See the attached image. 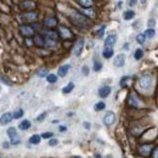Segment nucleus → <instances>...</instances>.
I'll use <instances>...</instances> for the list:
<instances>
[{
	"label": "nucleus",
	"mask_w": 158,
	"mask_h": 158,
	"mask_svg": "<svg viewBox=\"0 0 158 158\" xmlns=\"http://www.w3.org/2000/svg\"><path fill=\"white\" fill-rule=\"evenodd\" d=\"M69 21L73 26H75L78 28H88L90 26V20L78 11H74L69 15Z\"/></svg>",
	"instance_id": "nucleus-1"
},
{
	"label": "nucleus",
	"mask_w": 158,
	"mask_h": 158,
	"mask_svg": "<svg viewBox=\"0 0 158 158\" xmlns=\"http://www.w3.org/2000/svg\"><path fill=\"white\" fill-rule=\"evenodd\" d=\"M152 85H153V77L152 74L150 73H145L140 77L139 79V86L145 90V91H148L152 89Z\"/></svg>",
	"instance_id": "nucleus-2"
},
{
	"label": "nucleus",
	"mask_w": 158,
	"mask_h": 158,
	"mask_svg": "<svg viewBox=\"0 0 158 158\" xmlns=\"http://www.w3.org/2000/svg\"><path fill=\"white\" fill-rule=\"evenodd\" d=\"M153 148H154V146H153L152 142H142V143L139 145V147H138V153L141 157L146 158V157H150L152 154Z\"/></svg>",
	"instance_id": "nucleus-3"
},
{
	"label": "nucleus",
	"mask_w": 158,
	"mask_h": 158,
	"mask_svg": "<svg viewBox=\"0 0 158 158\" xmlns=\"http://www.w3.org/2000/svg\"><path fill=\"white\" fill-rule=\"evenodd\" d=\"M128 105L133 108H141L143 106L141 99L139 97V95L136 93H130V95L128 97Z\"/></svg>",
	"instance_id": "nucleus-4"
},
{
	"label": "nucleus",
	"mask_w": 158,
	"mask_h": 158,
	"mask_svg": "<svg viewBox=\"0 0 158 158\" xmlns=\"http://www.w3.org/2000/svg\"><path fill=\"white\" fill-rule=\"evenodd\" d=\"M20 33L24 38H32L35 34V31L33 29V27L31 24H22L20 27Z\"/></svg>",
	"instance_id": "nucleus-5"
},
{
	"label": "nucleus",
	"mask_w": 158,
	"mask_h": 158,
	"mask_svg": "<svg viewBox=\"0 0 158 158\" xmlns=\"http://www.w3.org/2000/svg\"><path fill=\"white\" fill-rule=\"evenodd\" d=\"M32 40H33V44H34L37 48H45V38H44L43 34L35 33V34L32 37Z\"/></svg>",
	"instance_id": "nucleus-6"
},
{
	"label": "nucleus",
	"mask_w": 158,
	"mask_h": 158,
	"mask_svg": "<svg viewBox=\"0 0 158 158\" xmlns=\"http://www.w3.org/2000/svg\"><path fill=\"white\" fill-rule=\"evenodd\" d=\"M84 39L80 38V39H78V40L75 42L74 46H73V55L74 56H80L82 55V52H83V49H84Z\"/></svg>",
	"instance_id": "nucleus-7"
},
{
	"label": "nucleus",
	"mask_w": 158,
	"mask_h": 158,
	"mask_svg": "<svg viewBox=\"0 0 158 158\" xmlns=\"http://www.w3.org/2000/svg\"><path fill=\"white\" fill-rule=\"evenodd\" d=\"M57 18L54 17V16H49V17H45L44 20V27H46L48 29H52V28H55L57 27Z\"/></svg>",
	"instance_id": "nucleus-8"
},
{
	"label": "nucleus",
	"mask_w": 158,
	"mask_h": 158,
	"mask_svg": "<svg viewBox=\"0 0 158 158\" xmlns=\"http://www.w3.org/2000/svg\"><path fill=\"white\" fill-rule=\"evenodd\" d=\"M102 122H103V124L106 125V127H111V125H113L114 122H116V114H114L113 112H111V111L107 112L106 114H105Z\"/></svg>",
	"instance_id": "nucleus-9"
},
{
	"label": "nucleus",
	"mask_w": 158,
	"mask_h": 158,
	"mask_svg": "<svg viewBox=\"0 0 158 158\" xmlns=\"http://www.w3.org/2000/svg\"><path fill=\"white\" fill-rule=\"evenodd\" d=\"M12 121H14V117H12V112H5L0 116V125H9Z\"/></svg>",
	"instance_id": "nucleus-10"
},
{
	"label": "nucleus",
	"mask_w": 158,
	"mask_h": 158,
	"mask_svg": "<svg viewBox=\"0 0 158 158\" xmlns=\"http://www.w3.org/2000/svg\"><path fill=\"white\" fill-rule=\"evenodd\" d=\"M112 93V88L110 85H102L99 88V91H97V94L101 99H106L110 96V94Z\"/></svg>",
	"instance_id": "nucleus-11"
},
{
	"label": "nucleus",
	"mask_w": 158,
	"mask_h": 158,
	"mask_svg": "<svg viewBox=\"0 0 158 158\" xmlns=\"http://www.w3.org/2000/svg\"><path fill=\"white\" fill-rule=\"evenodd\" d=\"M59 35H60L62 39H67V40L73 37L71 29L67 28V27H64V26H61V27H59Z\"/></svg>",
	"instance_id": "nucleus-12"
},
{
	"label": "nucleus",
	"mask_w": 158,
	"mask_h": 158,
	"mask_svg": "<svg viewBox=\"0 0 158 158\" xmlns=\"http://www.w3.org/2000/svg\"><path fill=\"white\" fill-rule=\"evenodd\" d=\"M22 18L26 22H35L38 20V12H35V11H27L26 14L22 15Z\"/></svg>",
	"instance_id": "nucleus-13"
},
{
	"label": "nucleus",
	"mask_w": 158,
	"mask_h": 158,
	"mask_svg": "<svg viewBox=\"0 0 158 158\" xmlns=\"http://www.w3.org/2000/svg\"><path fill=\"white\" fill-rule=\"evenodd\" d=\"M125 60H127V57H125L124 54H118L114 57V60H113V64L116 66V67L121 68V67H123V66L125 64Z\"/></svg>",
	"instance_id": "nucleus-14"
},
{
	"label": "nucleus",
	"mask_w": 158,
	"mask_h": 158,
	"mask_svg": "<svg viewBox=\"0 0 158 158\" xmlns=\"http://www.w3.org/2000/svg\"><path fill=\"white\" fill-rule=\"evenodd\" d=\"M6 135L9 136L10 141H11V140L20 139V135H18V133H17V128H15V127H10V128H7V130H6Z\"/></svg>",
	"instance_id": "nucleus-15"
},
{
	"label": "nucleus",
	"mask_w": 158,
	"mask_h": 158,
	"mask_svg": "<svg viewBox=\"0 0 158 158\" xmlns=\"http://www.w3.org/2000/svg\"><path fill=\"white\" fill-rule=\"evenodd\" d=\"M69 69H71V64H62V66H60L59 67V71H57V75L59 77H61V78H63V77H66L68 74V72H69Z\"/></svg>",
	"instance_id": "nucleus-16"
},
{
	"label": "nucleus",
	"mask_w": 158,
	"mask_h": 158,
	"mask_svg": "<svg viewBox=\"0 0 158 158\" xmlns=\"http://www.w3.org/2000/svg\"><path fill=\"white\" fill-rule=\"evenodd\" d=\"M117 35L116 34H110L107 35V38L105 39V46H108V48H113L114 44L117 43Z\"/></svg>",
	"instance_id": "nucleus-17"
},
{
	"label": "nucleus",
	"mask_w": 158,
	"mask_h": 158,
	"mask_svg": "<svg viewBox=\"0 0 158 158\" xmlns=\"http://www.w3.org/2000/svg\"><path fill=\"white\" fill-rule=\"evenodd\" d=\"M40 142H42V136L39 135V134H33L28 139V143L31 145V146H38Z\"/></svg>",
	"instance_id": "nucleus-18"
},
{
	"label": "nucleus",
	"mask_w": 158,
	"mask_h": 158,
	"mask_svg": "<svg viewBox=\"0 0 158 158\" xmlns=\"http://www.w3.org/2000/svg\"><path fill=\"white\" fill-rule=\"evenodd\" d=\"M31 128H32V123H31L29 119H23V121H21L20 124H18V129L22 130V131H27V130H29Z\"/></svg>",
	"instance_id": "nucleus-19"
},
{
	"label": "nucleus",
	"mask_w": 158,
	"mask_h": 158,
	"mask_svg": "<svg viewBox=\"0 0 158 158\" xmlns=\"http://www.w3.org/2000/svg\"><path fill=\"white\" fill-rule=\"evenodd\" d=\"M114 55V50L113 48H108V46H103V50H102V57L103 59H111L112 56Z\"/></svg>",
	"instance_id": "nucleus-20"
},
{
	"label": "nucleus",
	"mask_w": 158,
	"mask_h": 158,
	"mask_svg": "<svg viewBox=\"0 0 158 158\" xmlns=\"http://www.w3.org/2000/svg\"><path fill=\"white\" fill-rule=\"evenodd\" d=\"M78 3L83 9H91L93 5H94L93 0H78Z\"/></svg>",
	"instance_id": "nucleus-21"
},
{
	"label": "nucleus",
	"mask_w": 158,
	"mask_h": 158,
	"mask_svg": "<svg viewBox=\"0 0 158 158\" xmlns=\"http://www.w3.org/2000/svg\"><path fill=\"white\" fill-rule=\"evenodd\" d=\"M134 17H135V12L133 10L124 11V14H123V20L124 21H130V20H133Z\"/></svg>",
	"instance_id": "nucleus-22"
},
{
	"label": "nucleus",
	"mask_w": 158,
	"mask_h": 158,
	"mask_svg": "<svg viewBox=\"0 0 158 158\" xmlns=\"http://www.w3.org/2000/svg\"><path fill=\"white\" fill-rule=\"evenodd\" d=\"M57 80H59V75H57V74L49 73L48 77H46V82H48L49 84H55V83H57Z\"/></svg>",
	"instance_id": "nucleus-23"
},
{
	"label": "nucleus",
	"mask_w": 158,
	"mask_h": 158,
	"mask_svg": "<svg viewBox=\"0 0 158 158\" xmlns=\"http://www.w3.org/2000/svg\"><path fill=\"white\" fill-rule=\"evenodd\" d=\"M73 89H74V83H68L66 86H63L62 88V94H64V95H67V94H71L72 91H73Z\"/></svg>",
	"instance_id": "nucleus-24"
},
{
	"label": "nucleus",
	"mask_w": 158,
	"mask_h": 158,
	"mask_svg": "<svg viewBox=\"0 0 158 158\" xmlns=\"http://www.w3.org/2000/svg\"><path fill=\"white\" fill-rule=\"evenodd\" d=\"M82 14H83L85 17H88V18L90 20V18H93V17L95 16V11H94L93 9H83V10H82Z\"/></svg>",
	"instance_id": "nucleus-25"
},
{
	"label": "nucleus",
	"mask_w": 158,
	"mask_h": 158,
	"mask_svg": "<svg viewBox=\"0 0 158 158\" xmlns=\"http://www.w3.org/2000/svg\"><path fill=\"white\" fill-rule=\"evenodd\" d=\"M0 82L4 83V84L7 85V86H14V82H12L11 79H9L5 74H1V75H0Z\"/></svg>",
	"instance_id": "nucleus-26"
},
{
	"label": "nucleus",
	"mask_w": 158,
	"mask_h": 158,
	"mask_svg": "<svg viewBox=\"0 0 158 158\" xmlns=\"http://www.w3.org/2000/svg\"><path fill=\"white\" fill-rule=\"evenodd\" d=\"M23 116H24V111L22 108H18V110L12 112V117H14V119H21V118H23Z\"/></svg>",
	"instance_id": "nucleus-27"
},
{
	"label": "nucleus",
	"mask_w": 158,
	"mask_h": 158,
	"mask_svg": "<svg viewBox=\"0 0 158 158\" xmlns=\"http://www.w3.org/2000/svg\"><path fill=\"white\" fill-rule=\"evenodd\" d=\"M105 108H106V103H105L103 101H99L95 103V106H94V110L96 112H100V111H103Z\"/></svg>",
	"instance_id": "nucleus-28"
},
{
	"label": "nucleus",
	"mask_w": 158,
	"mask_h": 158,
	"mask_svg": "<svg viewBox=\"0 0 158 158\" xmlns=\"http://www.w3.org/2000/svg\"><path fill=\"white\" fill-rule=\"evenodd\" d=\"M143 35L146 37V39H152L154 35H156V31H154V28H148V29H146L143 32Z\"/></svg>",
	"instance_id": "nucleus-29"
},
{
	"label": "nucleus",
	"mask_w": 158,
	"mask_h": 158,
	"mask_svg": "<svg viewBox=\"0 0 158 158\" xmlns=\"http://www.w3.org/2000/svg\"><path fill=\"white\" fill-rule=\"evenodd\" d=\"M131 80H133V78H131V77H129V75H124L122 79H121V86L122 88H125L127 85H128V83H130Z\"/></svg>",
	"instance_id": "nucleus-30"
},
{
	"label": "nucleus",
	"mask_w": 158,
	"mask_h": 158,
	"mask_svg": "<svg viewBox=\"0 0 158 158\" xmlns=\"http://www.w3.org/2000/svg\"><path fill=\"white\" fill-rule=\"evenodd\" d=\"M102 68H103V64H102V62H101V61H99V60L94 61V66H93L94 72H101V69H102Z\"/></svg>",
	"instance_id": "nucleus-31"
},
{
	"label": "nucleus",
	"mask_w": 158,
	"mask_h": 158,
	"mask_svg": "<svg viewBox=\"0 0 158 158\" xmlns=\"http://www.w3.org/2000/svg\"><path fill=\"white\" fill-rule=\"evenodd\" d=\"M142 57H143V50L142 49H136L135 52H134V59L136 61H140Z\"/></svg>",
	"instance_id": "nucleus-32"
},
{
	"label": "nucleus",
	"mask_w": 158,
	"mask_h": 158,
	"mask_svg": "<svg viewBox=\"0 0 158 158\" xmlns=\"http://www.w3.org/2000/svg\"><path fill=\"white\" fill-rule=\"evenodd\" d=\"M105 31H106V24H102L101 27L95 32V35L97 37V38H102L103 37V33H105Z\"/></svg>",
	"instance_id": "nucleus-33"
},
{
	"label": "nucleus",
	"mask_w": 158,
	"mask_h": 158,
	"mask_svg": "<svg viewBox=\"0 0 158 158\" xmlns=\"http://www.w3.org/2000/svg\"><path fill=\"white\" fill-rule=\"evenodd\" d=\"M48 74H49V71H48L46 68H40V69L37 72V75H38L39 78H46Z\"/></svg>",
	"instance_id": "nucleus-34"
},
{
	"label": "nucleus",
	"mask_w": 158,
	"mask_h": 158,
	"mask_svg": "<svg viewBox=\"0 0 158 158\" xmlns=\"http://www.w3.org/2000/svg\"><path fill=\"white\" fill-rule=\"evenodd\" d=\"M40 136L44 140H50V139L54 138V133H52V131H45V133H43Z\"/></svg>",
	"instance_id": "nucleus-35"
},
{
	"label": "nucleus",
	"mask_w": 158,
	"mask_h": 158,
	"mask_svg": "<svg viewBox=\"0 0 158 158\" xmlns=\"http://www.w3.org/2000/svg\"><path fill=\"white\" fill-rule=\"evenodd\" d=\"M59 143H60V141H59V139H56V138L50 139V140H49V142H48V145H49L50 147H56Z\"/></svg>",
	"instance_id": "nucleus-36"
},
{
	"label": "nucleus",
	"mask_w": 158,
	"mask_h": 158,
	"mask_svg": "<svg viewBox=\"0 0 158 158\" xmlns=\"http://www.w3.org/2000/svg\"><path fill=\"white\" fill-rule=\"evenodd\" d=\"M136 42H138L139 44H143L145 42H146V37L143 35V33H140V34L136 35Z\"/></svg>",
	"instance_id": "nucleus-37"
},
{
	"label": "nucleus",
	"mask_w": 158,
	"mask_h": 158,
	"mask_svg": "<svg viewBox=\"0 0 158 158\" xmlns=\"http://www.w3.org/2000/svg\"><path fill=\"white\" fill-rule=\"evenodd\" d=\"M24 5H22V7L24 10H28V9H33L34 7V3H31V1H26V3H22Z\"/></svg>",
	"instance_id": "nucleus-38"
},
{
	"label": "nucleus",
	"mask_w": 158,
	"mask_h": 158,
	"mask_svg": "<svg viewBox=\"0 0 158 158\" xmlns=\"http://www.w3.org/2000/svg\"><path fill=\"white\" fill-rule=\"evenodd\" d=\"M46 116H48V112H43L42 114H39V116L37 117V122H43L45 118H46Z\"/></svg>",
	"instance_id": "nucleus-39"
},
{
	"label": "nucleus",
	"mask_w": 158,
	"mask_h": 158,
	"mask_svg": "<svg viewBox=\"0 0 158 158\" xmlns=\"http://www.w3.org/2000/svg\"><path fill=\"white\" fill-rule=\"evenodd\" d=\"M89 72H90L89 67H88L86 64H84L83 67H82V74H83V75H89Z\"/></svg>",
	"instance_id": "nucleus-40"
},
{
	"label": "nucleus",
	"mask_w": 158,
	"mask_h": 158,
	"mask_svg": "<svg viewBox=\"0 0 158 158\" xmlns=\"http://www.w3.org/2000/svg\"><path fill=\"white\" fill-rule=\"evenodd\" d=\"M147 26H148V28H154V26H156V20H154V18H150Z\"/></svg>",
	"instance_id": "nucleus-41"
},
{
	"label": "nucleus",
	"mask_w": 158,
	"mask_h": 158,
	"mask_svg": "<svg viewBox=\"0 0 158 158\" xmlns=\"http://www.w3.org/2000/svg\"><path fill=\"white\" fill-rule=\"evenodd\" d=\"M1 146H3V148H4V150H9V148L11 147V145H10V141H3Z\"/></svg>",
	"instance_id": "nucleus-42"
},
{
	"label": "nucleus",
	"mask_w": 158,
	"mask_h": 158,
	"mask_svg": "<svg viewBox=\"0 0 158 158\" xmlns=\"http://www.w3.org/2000/svg\"><path fill=\"white\" fill-rule=\"evenodd\" d=\"M152 158H158V146H156L152 151V154H151Z\"/></svg>",
	"instance_id": "nucleus-43"
},
{
	"label": "nucleus",
	"mask_w": 158,
	"mask_h": 158,
	"mask_svg": "<svg viewBox=\"0 0 158 158\" xmlns=\"http://www.w3.org/2000/svg\"><path fill=\"white\" fill-rule=\"evenodd\" d=\"M83 128L85 130H90L91 129V123L90 122H83Z\"/></svg>",
	"instance_id": "nucleus-44"
},
{
	"label": "nucleus",
	"mask_w": 158,
	"mask_h": 158,
	"mask_svg": "<svg viewBox=\"0 0 158 158\" xmlns=\"http://www.w3.org/2000/svg\"><path fill=\"white\" fill-rule=\"evenodd\" d=\"M136 3H138V0H128V5H129L130 7L135 6V5H136Z\"/></svg>",
	"instance_id": "nucleus-45"
},
{
	"label": "nucleus",
	"mask_w": 158,
	"mask_h": 158,
	"mask_svg": "<svg viewBox=\"0 0 158 158\" xmlns=\"http://www.w3.org/2000/svg\"><path fill=\"white\" fill-rule=\"evenodd\" d=\"M59 131H60V133H66V131H67V127H66V125H60L59 127Z\"/></svg>",
	"instance_id": "nucleus-46"
},
{
	"label": "nucleus",
	"mask_w": 158,
	"mask_h": 158,
	"mask_svg": "<svg viewBox=\"0 0 158 158\" xmlns=\"http://www.w3.org/2000/svg\"><path fill=\"white\" fill-rule=\"evenodd\" d=\"M94 158H102V156H101V154H100V153H96V154H95V157H94Z\"/></svg>",
	"instance_id": "nucleus-47"
},
{
	"label": "nucleus",
	"mask_w": 158,
	"mask_h": 158,
	"mask_svg": "<svg viewBox=\"0 0 158 158\" xmlns=\"http://www.w3.org/2000/svg\"><path fill=\"white\" fill-rule=\"evenodd\" d=\"M123 49H125V50H128V49H129V44L127 43V44H125V45L123 46Z\"/></svg>",
	"instance_id": "nucleus-48"
},
{
	"label": "nucleus",
	"mask_w": 158,
	"mask_h": 158,
	"mask_svg": "<svg viewBox=\"0 0 158 158\" xmlns=\"http://www.w3.org/2000/svg\"><path fill=\"white\" fill-rule=\"evenodd\" d=\"M122 5H123V3H122V1H119V3H118V7H119V9L122 7Z\"/></svg>",
	"instance_id": "nucleus-49"
},
{
	"label": "nucleus",
	"mask_w": 158,
	"mask_h": 158,
	"mask_svg": "<svg viewBox=\"0 0 158 158\" xmlns=\"http://www.w3.org/2000/svg\"><path fill=\"white\" fill-rule=\"evenodd\" d=\"M51 123H52V124H57V123H59V121H57V119H56V121H52Z\"/></svg>",
	"instance_id": "nucleus-50"
},
{
	"label": "nucleus",
	"mask_w": 158,
	"mask_h": 158,
	"mask_svg": "<svg viewBox=\"0 0 158 158\" xmlns=\"http://www.w3.org/2000/svg\"><path fill=\"white\" fill-rule=\"evenodd\" d=\"M72 158H83V157H80V156H73Z\"/></svg>",
	"instance_id": "nucleus-51"
},
{
	"label": "nucleus",
	"mask_w": 158,
	"mask_h": 158,
	"mask_svg": "<svg viewBox=\"0 0 158 158\" xmlns=\"http://www.w3.org/2000/svg\"><path fill=\"white\" fill-rule=\"evenodd\" d=\"M141 3L142 4H146V0H141Z\"/></svg>",
	"instance_id": "nucleus-52"
},
{
	"label": "nucleus",
	"mask_w": 158,
	"mask_h": 158,
	"mask_svg": "<svg viewBox=\"0 0 158 158\" xmlns=\"http://www.w3.org/2000/svg\"><path fill=\"white\" fill-rule=\"evenodd\" d=\"M107 158H113V157H112V156H108V157H107Z\"/></svg>",
	"instance_id": "nucleus-53"
},
{
	"label": "nucleus",
	"mask_w": 158,
	"mask_h": 158,
	"mask_svg": "<svg viewBox=\"0 0 158 158\" xmlns=\"http://www.w3.org/2000/svg\"><path fill=\"white\" fill-rule=\"evenodd\" d=\"M0 158H7V157H0Z\"/></svg>",
	"instance_id": "nucleus-54"
},
{
	"label": "nucleus",
	"mask_w": 158,
	"mask_h": 158,
	"mask_svg": "<svg viewBox=\"0 0 158 158\" xmlns=\"http://www.w3.org/2000/svg\"><path fill=\"white\" fill-rule=\"evenodd\" d=\"M0 89H1V85H0Z\"/></svg>",
	"instance_id": "nucleus-55"
}]
</instances>
